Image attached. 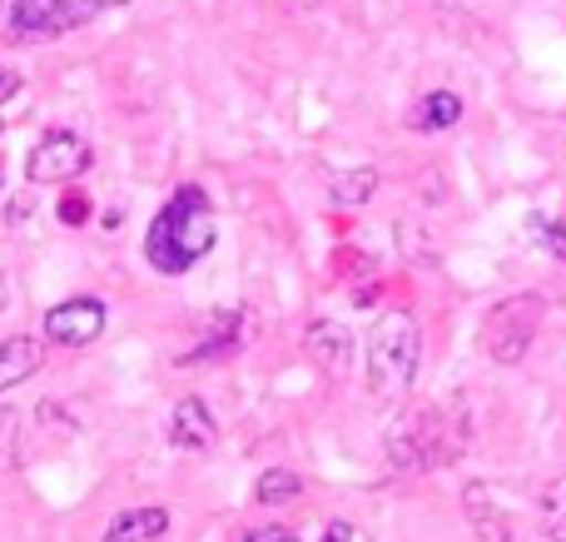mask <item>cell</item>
<instances>
[{
  "label": "cell",
  "mask_w": 566,
  "mask_h": 542,
  "mask_svg": "<svg viewBox=\"0 0 566 542\" xmlns=\"http://www.w3.org/2000/svg\"><path fill=\"white\" fill-rule=\"evenodd\" d=\"M105 319H109L105 299L75 294V299H60V304L50 309L40 334H45V344H55V348H90L99 334H105Z\"/></svg>",
  "instance_id": "cell-6"
},
{
  "label": "cell",
  "mask_w": 566,
  "mask_h": 542,
  "mask_svg": "<svg viewBox=\"0 0 566 542\" xmlns=\"http://www.w3.org/2000/svg\"><path fill=\"white\" fill-rule=\"evenodd\" d=\"M234 542H298V533H293V528L269 523V528H249V533H239Z\"/></svg>",
  "instance_id": "cell-20"
},
{
  "label": "cell",
  "mask_w": 566,
  "mask_h": 542,
  "mask_svg": "<svg viewBox=\"0 0 566 542\" xmlns=\"http://www.w3.org/2000/svg\"><path fill=\"white\" fill-rule=\"evenodd\" d=\"M90 165H95V155H90L85 139L70 135V129H50L25 155V185H70V179H80Z\"/></svg>",
  "instance_id": "cell-5"
},
{
  "label": "cell",
  "mask_w": 566,
  "mask_h": 542,
  "mask_svg": "<svg viewBox=\"0 0 566 542\" xmlns=\"http://www.w3.org/2000/svg\"><path fill=\"white\" fill-rule=\"evenodd\" d=\"M0 309H6V274H0Z\"/></svg>",
  "instance_id": "cell-24"
},
{
  "label": "cell",
  "mask_w": 566,
  "mask_h": 542,
  "mask_svg": "<svg viewBox=\"0 0 566 542\" xmlns=\"http://www.w3.org/2000/svg\"><path fill=\"white\" fill-rule=\"evenodd\" d=\"M298 493H303V478L293 473V468H264L254 483V508H283Z\"/></svg>",
  "instance_id": "cell-14"
},
{
  "label": "cell",
  "mask_w": 566,
  "mask_h": 542,
  "mask_svg": "<svg viewBox=\"0 0 566 542\" xmlns=\"http://www.w3.org/2000/svg\"><path fill=\"white\" fill-rule=\"evenodd\" d=\"M422 364V329L408 309H382L373 319L368 338H363V368H368V388L378 404H398L408 398L412 378Z\"/></svg>",
  "instance_id": "cell-2"
},
{
  "label": "cell",
  "mask_w": 566,
  "mask_h": 542,
  "mask_svg": "<svg viewBox=\"0 0 566 542\" xmlns=\"http://www.w3.org/2000/svg\"><path fill=\"white\" fill-rule=\"evenodd\" d=\"M45 364V334L30 338V334H15V338H0V394L10 388L30 384Z\"/></svg>",
  "instance_id": "cell-10"
},
{
  "label": "cell",
  "mask_w": 566,
  "mask_h": 542,
  "mask_svg": "<svg viewBox=\"0 0 566 542\" xmlns=\"http://www.w3.org/2000/svg\"><path fill=\"white\" fill-rule=\"evenodd\" d=\"M462 444H468V434H462V424L452 414H442V408H412V414H402L388 428L382 454H388V463L398 473H432V468L452 463Z\"/></svg>",
  "instance_id": "cell-3"
},
{
  "label": "cell",
  "mask_w": 566,
  "mask_h": 542,
  "mask_svg": "<svg viewBox=\"0 0 566 542\" xmlns=\"http://www.w3.org/2000/svg\"><path fill=\"white\" fill-rule=\"evenodd\" d=\"M169 533V508L145 503V508H119L105 523L99 542H159Z\"/></svg>",
  "instance_id": "cell-11"
},
{
  "label": "cell",
  "mask_w": 566,
  "mask_h": 542,
  "mask_svg": "<svg viewBox=\"0 0 566 542\" xmlns=\"http://www.w3.org/2000/svg\"><path fill=\"white\" fill-rule=\"evenodd\" d=\"M239 334H244V314H234V309H214V314H209V324H205V334L195 338V348H189V354H179V364H205V358L234 354Z\"/></svg>",
  "instance_id": "cell-12"
},
{
  "label": "cell",
  "mask_w": 566,
  "mask_h": 542,
  "mask_svg": "<svg viewBox=\"0 0 566 542\" xmlns=\"http://www.w3.org/2000/svg\"><path fill=\"white\" fill-rule=\"evenodd\" d=\"M20 418L10 414V408H0V468H10L15 463V444H20Z\"/></svg>",
  "instance_id": "cell-19"
},
{
  "label": "cell",
  "mask_w": 566,
  "mask_h": 542,
  "mask_svg": "<svg viewBox=\"0 0 566 542\" xmlns=\"http://www.w3.org/2000/svg\"><path fill=\"white\" fill-rule=\"evenodd\" d=\"M547 319V299L542 294H512L488 309L482 319V354L492 364H522L527 348L537 344V329Z\"/></svg>",
  "instance_id": "cell-4"
},
{
  "label": "cell",
  "mask_w": 566,
  "mask_h": 542,
  "mask_svg": "<svg viewBox=\"0 0 566 542\" xmlns=\"http://www.w3.org/2000/svg\"><path fill=\"white\" fill-rule=\"evenodd\" d=\"M318 542H353V528H348V523H328Z\"/></svg>",
  "instance_id": "cell-23"
},
{
  "label": "cell",
  "mask_w": 566,
  "mask_h": 542,
  "mask_svg": "<svg viewBox=\"0 0 566 542\" xmlns=\"http://www.w3.org/2000/svg\"><path fill=\"white\" fill-rule=\"evenodd\" d=\"M532 229H537V239L547 244V254L566 264V225L562 219H532Z\"/></svg>",
  "instance_id": "cell-18"
},
{
  "label": "cell",
  "mask_w": 566,
  "mask_h": 542,
  "mask_svg": "<svg viewBox=\"0 0 566 542\" xmlns=\"http://www.w3.org/2000/svg\"><path fill=\"white\" fill-rule=\"evenodd\" d=\"M10 95H20V75H15V70L0 65V105H6Z\"/></svg>",
  "instance_id": "cell-22"
},
{
  "label": "cell",
  "mask_w": 566,
  "mask_h": 542,
  "mask_svg": "<svg viewBox=\"0 0 566 542\" xmlns=\"http://www.w3.org/2000/svg\"><path fill=\"white\" fill-rule=\"evenodd\" d=\"M303 348H308L313 368H318L323 378H348L353 374V358H358V338H353L348 324H338V319H313L308 334H303Z\"/></svg>",
  "instance_id": "cell-8"
},
{
  "label": "cell",
  "mask_w": 566,
  "mask_h": 542,
  "mask_svg": "<svg viewBox=\"0 0 566 542\" xmlns=\"http://www.w3.org/2000/svg\"><path fill=\"white\" fill-rule=\"evenodd\" d=\"M165 434H169V448H179V454H209L219 444V418L209 414V404L199 394H185L169 408Z\"/></svg>",
  "instance_id": "cell-9"
},
{
  "label": "cell",
  "mask_w": 566,
  "mask_h": 542,
  "mask_svg": "<svg viewBox=\"0 0 566 542\" xmlns=\"http://www.w3.org/2000/svg\"><path fill=\"white\" fill-rule=\"evenodd\" d=\"M373 189H378V175H373V169H353V175H343L338 185H333V205L363 209L373 199Z\"/></svg>",
  "instance_id": "cell-15"
},
{
  "label": "cell",
  "mask_w": 566,
  "mask_h": 542,
  "mask_svg": "<svg viewBox=\"0 0 566 542\" xmlns=\"http://www.w3.org/2000/svg\"><path fill=\"white\" fill-rule=\"evenodd\" d=\"M542 533H547V542H566V478H557L542 493Z\"/></svg>",
  "instance_id": "cell-16"
},
{
  "label": "cell",
  "mask_w": 566,
  "mask_h": 542,
  "mask_svg": "<svg viewBox=\"0 0 566 542\" xmlns=\"http://www.w3.org/2000/svg\"><path fill=\"white\" fill-rule=\"evenodd\" d=\"M458 119H462V95H452V90H432V95H422L418 105L408 110V129H418V135L452 129Z\"/></svg>",
  "instance_id": "cell-13"
},
{
  "label": "cell",
  "mask_w": 566,
  "mask_h": 542,
  "mask_svg": "<svg viewBox=\"0 0 566 542\" xmlns=\"http://www.w3.org/2000/svg\"><path fill=\"white\" fill-rule=\"evenodd\" d=\"M55 219H60V225H70V229L90 225V195H85V189H65V195H60V205H55Z\"/></svg>",
  "instance_id": "cell-17"
},
{
  "label": "cell",
  "mask_w": 566,
  "mask_h": 542,
  "mask_svg": "<svg viewBox=\"0 0 566 542\" xmlns=\"http://www.w3.org/2000/svg\"><path fill=\"white\" fill-rule=\"evenodd\" d=\"M75 25H85V10L75 0H15L10 6V40H55Z\"/></svg>",
  "instance_id": "cell-7"
},
{
  "label": "cell",
  "mask_w": 566,
  "mask_h": 542,
  "mask_svg": "<svg viewBox=\"0 0 566 542\" xmlns=\"http://www.w3.org/2000/svg\"><path fill=\"white\" fill-rule=\"evenodd\" d=\"M30 215H35V195H30V189H25V195H15V199H10V229H20V225H25V219Z\"/></svg>",
  "instance_id": "cell-21"
},
{
  "label": "cell",
  "mask_w": 566,
  "mask_h": 542,
  "mask_svg": "<svg viewBox=\"0 0 566 542\" xmlns=\"http://www.w3.org/2000/svg\"><path fill=\"white\" fill-rule=\"evenodd\" d=\"M219 225H214V205L199 185H179L175 195L159 205V215L149 219L145 234V264L165 279H179L214 249Z\"/></svg>",
  "instance_id": "cell-1"
},
{
  "label": "cell",
  "mask_w": 566,
  "mask_h": 542,
  "mask_svg": "<svg viewBox=\"0 0 566 542\" xmlns=\"http://www.w3.org/2000/svg\"><path fill=\"white\" fill-rule=\"evenodd\" d=\"M0 179H6V159H0Z\"/></svg>",
  "instance_id": "cell-25"
}]
</instances>
